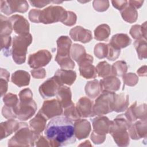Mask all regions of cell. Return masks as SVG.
I'll list each match as a JSON object with an SVG mask.
<instances>
[{"label": "cell", "mask_w": 147, "mask_h": 147, "mask_svg": "<svg viewBox=\"0 0 147 147\" xmlns=\"http://www.w3.org/2000/svg\"><path fill=\"white\" fill-rule=\"evenodd\" d=\"M44 134L51 146H61L76 141L74 124L66 117L57 116L51 119Z\"/></svg>", "instance_id": "6da1fadb"}, {"label": "cell", "mask_w": 147, "mask_h": 147, "mask_svg": "<svg viewBox=\"0 0 147 147\" xmlns=\"http://www.w3.org/2000/svg\"><path fill=\"white\" fill-rule=\"evenodd\" d=\"M131 124L125 117V114L118 115L111 121L109 131L114 140L118 146H127L129 144V134L127 130Z\"/></svg>", "instance_id": "7a4b0ae2"}, {"label": "cell", "mask_w": 147, "mask_h": 147, "mask_svg": "<svg viewBox=\"0 0 147 147\" xmlns=\"http://www.w3.org/2000/svg\"><path fill=\"white\" fill-rule=\"evenodd\" d=\"M40 134L32 131L26 123H21L17 131L9 140L8 146H34Z\"/></svg>", "instance_id": "3957f363"}, {"label": "cell", "mask_w": 147, "mask_h": 147, "mask_svg": "<svg viewBox=\"0 0 147 147\" xmlns=\"http://www.w3.org/2000/svg\"><path fill=\"white\" fill-rule=\"evenodd\" d=\"M71 44V40L68 36H60L57 40V52L55 61L61 68L72 69L75 67V63L69 56Z\"/></svg>", "instance_id": "277c9868"}, {"label": "cell", "mask_w": 147, "mask_h": 147, "mask_svg": "<svg viewBox=\"0 0 147 147\" xmlns=\"http://www.w3.org/2000/svg\"><path fill=\"white\" fill-rule=\"evenodd\" d=\"M32 42V37L30 33L14 37L11 53L13 60L16 64H21L25 63L27 48Z\"/></svg>", "instance_id": "5b68a950"}, {"label": "cell", "mask_w": 147, "mask_h": 147, "mask_svg": "<svg viewBox=\"0 0 147 147\" xmlns=\"http://www.w3.org/2000/svg\"><path fill=\"white\" fill-rule=\"evenodd\" d=\"M115 93L103 91L102 93L95 100L93 106L94 115H102L113 111Z\"/></svg>", "instance_id": "8992f818"}, {"label": "cell", "mask_w": 147, "mask_h": 147, "mask_svg": "<svg viewBox=\"0 0 147 147\" xmlns=\"http://www.w3.org/2000/svg\"><path fill=\"white\" fill-rule=\"evenodd\" d=\"M68 13L63 7L58 6H50L42 10H41L38 23L45 24L61 21L63 23L67 18Z\"/></svg>", "instance_id": "52a82bcc"}, {"label": "cell", "mask_w": 147, "mask_h": 147, "mask_svg": "<svg viewBox=\"0 0 147 147\" xmlns=\"http://www.w3.org/2000/svg\"><path fill=\"white\" fill-rule=\"evenodd\" d=\"M93 131L91 139L94 144L102 143L105 139L106 134L109 133L111 121L106 117H98L92 120Z\"/></svg>", "instance_id": "ba28073f"}, {"label": "cell", "mask_w": 147, "mask_h": 147, "mask_svg": "<svg viewBox=\"0 0 147 147\" xmlns=\"http://www.w3.org/2000/svg\"><path fill=\"white\" fill-rule=\"evenodd\" d=\"M16 106L14 112L16 118L26 121L31 118L36 113L37 106L32 99H22Z\"/></svg>", "instance_id": "9c48e42d"}, {"label": "cell", "mask_w": 147, "mask_h": 147, "mask_svg": "<svg viewBox=\"0 0 147 147\" xmlns=\"http://www.w3.org/2000/svg\"><path fill=\"white\" fill-rule=\"evenodd\" d=\"M79 66L80 74L86 79L95 78L96 76V71L95 67L92 65L93 57L86 53L77 61Z\"/></svg>", "instance_id": "30bf717a"}, {"label": "cell", "mask_w": 147, "mask_h": 147, "mask_svg": "<svg viewBox=\"0 0 147 147\" xmlns=\"http://www.w3.org/2000/svg\"><path fill=\"white\" fill-rule=\"evenodd\" d=\"M1 2V10L6 15H10L15 12H26L29 7L26 1H3Z\"/></svg>", "instance_id": "8fae6325"}, {"label": "cell", "mask_w": 147, "mask_h": 147, "mask_svg": "<svg viewBox=\"0 0 147 147\" xmlns=\"http://www.w3.org/2000/svg\"><path fill=\"white\" fill-rule=\"evenodd\" d=\"M52 58L51 53L48 50H40L31 54L28 58V64L30 67L36 69L47 65Z\"/></svg>", "instance_id": "7c38bea8"}, {"label": "cell", "mask_w": 147, "mask_h": 147, "mask_svg": "<svg viewBox=\"0 0 147 147\" xmlns=\"http://www.w3.org/2000/svg\"><path fill=\"white\" fill-rule=\"evenodd\" d=\"M39 112L47 119H49L61 115L63 109L58 100L52 99L45 101Z\"/></svg>", "instance_id": "4fadbf2b"}, {"label": "cell", "mask_w": 147, "mask_h": 147, "mask_svg": "<svg viewBox=\"0 0 147 147\" xmlns=\"http://www.w3.org/2000/svg\"><path fill=\"white\" fill-rule=\"evenodd\" d=\"M60 86H61L59 82L54 76L45 81L40 86L39 92L44 99L52 97L57 94Z\"/></svg>", "instance_id": "5bb4252c"}, {"label": "cell", "mask_w": 147, "mask_h": 147, "mask_svg": "<svg viewBox=\"0 0 147 147\" xmlns=\"http://www.w3.org/2000/svg\"><path fill=\"white\" fill-rule=\"evenodd\" d=\"M14 32L20 35L29 34V24L28 21L20 15H14L9 18Z\"/></svg>", "instance_id": "9a60e30c"}, {"label": "cell", "mask_w": 147, "mask_h": 147, "mask_svg": "<svg viewBox=\"0 0 147 147\" xmlns=\"http://www.w3.org/2000/svg\"><path fill=\"white\" fill-rule=\"evenodd\" d=\"M76 109L80 117H94L92 102L86 97L81 98L76 103Z\"/></svg>", "instance_id": "2e32d148"}, {"label": "cell", "mask_w": 147, "mask_h": 147, "mask_svg": "<svg viewBox=\"0 0 147 147\" xmlns=\"http://www.w3.org/2000/svg\"><path fill=\"white\" fill-rule=\"evenodd\" d=\"M69 34L74 41H80L83 43L89 42L92 38L91 32L81 26H76L71 29Z\"/></svg>", "instance_id": "e0dca14e"}, {"label": "cell", "mask_w": 147, "mask_h": 147, "mask_svg": "<svg viewBox=\"0 0 147 147\" xmlns=\"http://www.w3.org/2000/svg\"><path fill=\"white\" fill-rule=\"evenodd\" d=\"M55 76L59 82L61 86H63L64 84L71 86L75 80L76 74V72L72 70L60 69L56 72Z\"/></svg>", "instance_id": "ac0fdd59"}, {"label": "cell", "mask_w": 147, "mask_h": 147, "mask_svg": "<svg viewBox=\"0 0 147 147\" xmlns=\"http://www.w3.org/2000/svg\"><path fill=\"white\" fill-rule=\"evenodd\" d=\"M74 127L76 137L79 140L88 137L91 131L90 123L86 119H79L76 121L74 123Z\"/></svg>", "instance_id": "d6986e66"}, {"label": "cell", "mask_w": 147, "mask_h": 147, "mask_svg": "<svg viewBox=\"0 0 147 147\" xmlns=\"http://www.w3.org/2000/svg\"><path fill=\"white\" fill-rule=\"evenodd\" d=\"M56 94L57 99L63 107L66 109L74 104L71 100V92L69 87L60 86Z\"/></svg>", "instance_id": "ffe728a7"}, {"label": "cell", "mask_w": 147, "mask_h": 147, "mask_svg": "<svg viewBox=\"0 0 147 147\" xmlns=\"http://www.w3.org/2000/svg\"><path fill=\"white\" fill-rule=\"evenodd\" d=\"M99 83L102 91H108L114 92L118 90L121 85V82L119 79L114 76L104 78L100 80Z\"/></svg>", "instance_id": "44dd1931"}, {"label": "cell", "mask_w": 147, "mask_h": 147, "mask_svg": "<svg viewBox=\"0 0 147 147\" xmlns=\"http://www.w3.org/2000/svg\"><path fill=\"white\" fill-rule=\"evenodd\" d=\"M21 123L14 119H10L1 123V139L6 138L13 132L17 131L20 127Z\"/></svg>", "instance_id": "7402d4cb"}, {"label": "cell", "mask_w": 147, "mask_h": 147, "mask_svg": "<svg viewBox=\"0 0 147 147\" xmlns=\"http://www.w3.org/2000/svg\"><path fill=\"white\" fill-rule=\"evenodd\" d=\"M11 80L13 83L20 87L28 86L30 82V75L25 71L18 70L12 74Z\"/></svg>", "instance_id": "603a6c76"}, {"label": "cell", "mask_w": 147, "mask_h": 147, "mask_svg": "<svg viewBox=\"0 0 147 147\" xmlns=\"http://www.w3.org/2000/svg\"><path fill=\"white\" fill-rule=\"evenodd\" d=\"M47 120V119L38 111L36 117L30 121V129L32 131L40 134L45 129Z\"/></svg>", "instance_id": "cb8c5ba5"}, {"label": "cell", "mask_w": 147, "mask_h": 147, "mask_svg": "<svg viewBox=\"0 0 147 147\" xmlns=\"http://www.w3.org/2000/svg\"><path fill=\"white\" fill-rule=\"evenodd\" d=\"M131 39L126 34H117L114 35L110 42V44L115 48L120 49L126 47L131 43Z\"/></svg>", "instance_id": "d4e9b609"}, {"label": "cell", "mask_w": 147, "mask_h": 147, "mask_svg": "<svg viewBox=\"0 0 147 147\" xmlns=\"http://www.w3.org/2000/svg\"><path fill=\"white\" fill-rule=\"evenodd\" d=\"M128 101V95L122 93L118 95L115 94L113 111L116 112H121L124 111L127 107V105L129 104Z\"/></svg>", "instance_id": "484cf974"}, {"label": "cell", "mask_w": 147, "mask_h": 147, "mask_svg": "<svg viewBox=\"0 0 147 147\" xmlns=\"http://www.w3.org/2000/svg\"><path fill=\"white\" fill-rule=\"evenodd\" d=\"M85 91L87 95L91 98H96L102 91L100 83L98 80H94L88 82L85 87Z\"/></svg>", "instance_id": "4316f807"}, {"label": "cell", "mask_w": 147, "mask_h": 147, "mask_svg": "<svg viewBox=\"0 0 147 147\" xmlns=\"http://www.w3.org/2000/svg\"><path fill=\"white\" fill-rule=\"evenodd\" d=\"M121 15L123 20L130 23L136 21L137 17V13L135 8L130 3L123 9V11H121Z\"/></svg>", "instance_id": "83f0119b"}, {"label": "cell", "mask_w": 147, "mask_h": 147, "mask_svg": "<svg viewBox=\"0 0 147 147\" xmlns=\"http://www.w3.org/2000/svg\"><path fill=\"white\" fill-rule=\"evenodd\" d=\"M110 34V29L106 24L98 26L94 31L95 38L97 40L103 41L108 38Z\"/></svg>", "instance_id": "f1b7e54d"}, {"label": "cell", "mask_w": 147, "mask_h": 147, "mask_svg": "<svg viewBox=\"0 0 147 147\" xmlns=\"http://www.w3.org/2000/svg\"><path fill=\"white\" fill-rule=\"evenodd\" d=\"M142 122L139 121L134 124H131L128 129L131 138L133 140H138L141 138L142 135Z\"/></svg>", "instance_id": "f546056e"}, {"label": "cell", "mask_w": 147, "mask_h": 147, "mask_svg": "<svg viewBox=\"0 0 147 147\" xmlns=\"http://www.w3.org/2000/svg\"><path fill=\"white\" fill-rule=\"evenodd\" d=\"M96 71L98 76L102 78L113 74L112 67L105 61L98 63L96 67Z\"/></svg>", "instance_id": "4dcf8cb0"}, {"label": "cell", "mask_w": 147, "mask_h": 147, "mask_svg": "<svg viewBox=\"0 0 147 147\" xmlns=\"http://www.w3.org/2000/svg\"><path fill=\"white\" fill-rule=\"evenodd\" d=\"M1 36H9L12 32V26L9 18L1 14Z\"/></svg>", "instance_id": "1f68e13d"}, {"label": "cell", "mask_w": 147, "mask_h": 147, "mask_svg": "<svg viewBox=\"0 0 147 147\" xmlns=\"http://www.w3.org/2000/svg\"><path fill=\"white\" fill-rule=\"evenodd\" d=\"M111 67L113 74L119 76H122L125 75L127 68L126 63L123 61H118L115 62Z\"/></svg>", "instance_id": "d6a6232c"}, {"label": "cell", "mask_w": 147, "mask_h": 147, "mask_svg": "<svg viewBox=\"0 0 147 147\" xmlns=\"http://www.w3.org/2000/svg\"><path fill=\"white\" fill-rule=\"evenodd\" d=\"M10 74L9 72L3 68L1 69V96L6 93L7 90V83L9 80Z\"/></svg>", "instance_id": "836d02e7"}, {"label": "cell", "mask_w": 147, "mask_h": 147, "mask_svg": "<svg viewBox=\"0 0 147 147\" xmlns=\"http://www.w3.org/2000/svg\"><path fill=\"white\" fill-rule=\"evenodd\" d=\"M3 100L5 103V106L13 109L14 111L18 104V99L17 96L16 94L11 93H8L5 95L3 98Z\"/></svg>", "instance_id": "e575fe53"}, {"label": "cell", "mask_w": 147, "mask_h": 147, "mask_svg": "<svg viewBox=\"0 0 147 147\" xmlns=\"http://www.w3.org/2000/svg\"><path fill=\"white\" fill-rule=\"evenodd\" d=\"M11 38L10 36H1V49L5 56H9L11 53L10 50Z\"/></svg>", "instance_id": "d590c367"}, {"label": "cell", "mask_w": 147, "mask_h": 147, "mask_svg": "<svg viewBox=\"0 0 147 147\" xmlns=\"http://www.w3.org/2000/svg\"><path fill=\"white\" fill-rule=\"evenodd\" d=\"M86 53L85 49L83 46L76 44L73 45L71 51V56L74 60H75L76 62Z\"/></svg>", "instance_id": "8d00e7d4"}, {"label": "cell", "mask_w": 147, "mask_h": 147, "mask_svg": "<svg viewBox=\"0 0 147 147\" xmlns=\"http://www.w3.org/2000/svg\"><path fill=\"white\" fill-rule=\"evenodd\" d=\"M108 51L107 44L103 43H99L96 44L94 48L95 55L99 59L106 57Z\"/></svg>", "instance_id": "74e56055"}, {"label": "cell", "mask_w": 147, "mask_h": 147, "mask_svg": "<svg viewBox=\"0 0 147 147\" xmlns=\"http://www.w3.org/2000/svg\"><path fill=\"white\" fill-rule=\"evenodd\" d=\"M64 114L65 117H66L71 121H76L80 118V117L76 109V107L74 106V103L65 109L64 112Z\"/></svg>", "instance_id": "f35d334b"}, {"label": "cell", "mask_w": 147, "mask_h": 147, "mask_svg": "<svg viewBox=\"0 0 147 147\" xmlns=\"http://www.w3.org/2000/svg\"><path fill=\"white\" fill-rule=\"evenodd\" d=\"M108 47V51H107V59H108L110 60H115L117 59L119 54H120V49H118L112 46L110 44H107Z\"/></svg>", "instance_id": "ab89813d"}, {"label": "cell", "mask_w": 147, "mask_h": 147, "mask_svg": "<svg viewBox=\"0 0 147 147\" xmlns=\"http://www.w3.org/2000/svg\"><path fill=\"white\" fill-rule=\"evenodd\" d=\"M123 87L125 85L127 84L129 86H134L137 83L138 80L137 76L132 73H129L127 74L124 75L123 76Z\"/></svg>", "instance_id": "60d3db41"}, {"label": "cell", "mask_w": 147, "mask_h": 147, "mask_svg": "<svg viewBox=\"0 0 147 147\" xmlns=\"http://www.w3.org/2000/svg\"><path fill=\"white\" fill-rule=\"evenodd\" d=\"M93 6L94 9L99 11H103L106 10L109 7V1H94L93 2Z\"/></svg>", "instance_id": "b9f144b4"}, {"label": "cell", "mask_w": 147, "mask_h": 147, "mask_svg": "<svg viewBox=\"0 0 147 147\" xmlns=\"http://www.w3.org/2000/svg\"><path fill=\"white\" fill-rule=\"evenodd\" d=\"M68 16L65 21L63 22L64 24L68 26H72L74 25L76 21V14L72 11H67Z\"/></svg>", "instance_id": "7bdbcfd3"}, {"label": "cell", "mask_w": 147, "mask_h": 147, "mask_svg": "<svg viewBox=\"0 0 147 147\" xmlns=\"http://www.w3.org/2000/svg\"><path fill=\"white\" fill-rule=\"evenodd\" d=\"M142 31V28L140 25H134L133 26L130 30V34L133 36L134 38H136L137 40L140 39L141 37V35L139 32Z\"/></svg>", "instance_id": "ee69618b"}, {"label": "cell", "mask_w": 147, "mask_h": 147, "mask_svg": "<svg viewBox=\"0 0 147 147\" xmlns=\"http://www.w3.org/2000/svg\"><path fill=\"white\" fill-rule=\"evenodd\" d=\"M32 76L37 79H42L45 76L46 72L44 68H36L31 71Z\"/></svg>", "instance_id": "f6af8a7d"}, {"label": "cell", "mask_w": 147, "mask_h": 147, "mask_svg": "<svg viewBox=\"0 0 147 147\" xmlns=\"http://www.w3.org/2000/svg\"><path fill=\"white\" fill-rule=\"evenodd\" d=\"M41 10L38 9H32L29 13V18L30 20L33 22L38 23V17Z\"/></svg>", "instance_id": "bcb514c9"}, {"label": "cell", "mask_w": 147, "mask_h": 147, "mask_svg": "<svg viewBox=\"0 0 147 147\" xmlns=\"http://www.w3.org/2000/svg\"><path fill=\"white\" fill-rule=\"evenodd\" d=\"M114 7L117 8L119 10H122L125 8L127 5L128 1H111Z\"/></svg>", "instance_id": "7dc6e473"}, {"label": "cell", "mask_w": 147, "mask_h": 147, "mask_svg": "<svg viewBox=\"0 0 147 147\" xmlns=\"http://www.w3.org/2000/svg\"><path fill=\"white\" fill-rule=\"evenodd\" d=\"M29 2L32 6L37 7H42L51 3V1H30Z\"/></svg>", "instance_id": "c3c4849f"}]
</instances>
